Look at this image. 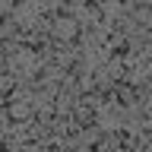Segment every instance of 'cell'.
<instances>
[{
	"instance_id": "cell-1",
	"label": "cell",
	"mask_w": 152,
	"mask_h": 152,
	"mask_svg": "<svg viewBox=\"0 0 152 152\" xmlns=\"http://www.w3.org/2000/svg\"><path fill=\"white\" fill-rule=\"evenodd\" d=\"M35 111L38 104L32 98H13V102L3 104V124L13 127V124H35Z\"/></svg>"
}]
</instances>
